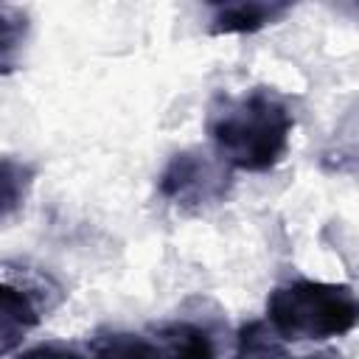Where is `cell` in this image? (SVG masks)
Segmentation results:
<instances>
[{
  "mask_svg": "<svg viewBox=\"0 0 359 359\" xmlns=\"http://www.w3.org/2000/svg\"><path fill=\"white\" fill-rule=\"evenodd\" d=\"M154 359H216V342L208 328L171 320L154 328Z\"/></svg>",
  "mask_w": 359,
  "mask_h": 359,
  "instance_id": "5b68a950",
  "label": "cell"
},
{
  "mask_svg": "<svg viewBox=\"0 0 359 359\" xmlns=\"http://www.w3.org/2000/svg\"><path fill=\"white\" fill-rule=\"evenodd\" d=\"M266 323L283 342H323L359 325V292L345 283L297 278L266 300Z\"/></svg>",
  "mask_w": 359,
  "mask_h": 359,
  "instance_id": "7a4b0ae2",
  "label": "cell"
},
{
  "mask_svg": "<svg viewBox=\"0 0 359 359\" xmlns=\"http://www.w3.org/2000/svg\"><path fill=\"white\" fill-rule=\"evenodd\" d=\"M233 359H289V351L266 320H250L236 334Z\"/></svg>",
  "mask_w": 359,
  "mask_h": 359,
  "instance_id": "9c48e42d",
  "label": "cell"
},
{
  "mask_svg": "<svg viewBox=\"0 0 359 359\" xmlns=\"http://www.w3.org/2000/svg\"><path fill=\"white\" fill-rule=\"evenodd\" d=\"M17 359H93V356L81 353L76 345H67V342H59V339H48V342H39L34 348H25Z\"/></svg>",
  "mask_w": 359,
  "mask_h": 359,
  "instance_id": "30bf717a",
  "label": "cell"
},
{
  "mask_svg": "<svg viewBox=\"0 0 359 359\" xmlns=\"http://www.w3.org/2000/svg\"><path fill=\"white\" fill-rule=\"evenodd\" d=\"M320 163L331 174H348L359 180V101L339 118L331 140L320 151Z\"/></svg>",
  "mask_w": 359,
  "mask_h": 359,
  "instance_id": "52a82bcc",
  "label": "cell"
},
{
  "mask_svg": "<svg viewBox=\"0 0 359 359\" xmlns=\"http://www.w3.org/2000/svg\"><path fill=\"white\" fill-rule=\"evenodd\" d=\"M87 351L93 359H154V339L135 331L98 328L87 339Z\"/></svg>",
  "mask_w": 359,
  "mask_h": 359,
  "instance_id": "ba28073f",
  "label": "cell"
},
{
  "mask_svg": "<svg viewBox=\"0 0 359 359\" xmlns=\"http://www.w3.org/2000/svg\"><path fill=\"white\" fill-rule=\"evenodd\" d=\"M294 129V109L272 87H252L238 95H216L208 109V135L216 157L238 171L275 168Z\"/></svg>",
  "mask_w": 359,
  "mask_h": 359,
  "instance_id": "6da1fadb",
  "label": "cell"
},
{
  "mask_svg": "<svg viewBox=\"0 0 359 359\" xmlns=\"http://www.w3.org/2000/svg\"><path fill=\"white\" fill-rule=\"evenodd\" d=\"M233 185V168L224 165L216 151L185 149L177 151L163 168L157 188L182 210H202L224 202Z\"/></svg>",
  "mask_w": 359,
  "mask_h": 359,
  "instance_id": "3957f363",
  "label": "cell"
},
{
  "mask_svg": "<svg viewBox=\"0 0 359 359\" xmlns=\"http://www.w3.org/2000/svg\"><path fill=\"white\" fill-rule=\"evenodd\" d=\"M0 337H3V353L8 356L22 337L42 323V317L62 300V286L48 278L36 275L31 269L11 275L3 266V292H0Z\"/></svg>",
  "mask_w": 359,
  "mask_h": 359,
  "instance_id": "277c9868",
  "label": "cell"
},
{
  "mask_svg": "<svg viewBox=\"0 0 359 359\" xmlns=\"http://www.w3.org/2000/svg\"><path fill=\"white\" fill-rule=\"evenodd\" d=\"M303 359H339L337 353H331V351H323V353H314V356H303Z\"/></svg>",
  "mask_w": 359,
  "mask_h": 359,
  "instance_id": "8fae6325",
  "label": "cell"
},
{
  "mask_svg": "<svg viewBox=\"0 0 359 359\" xmlns=\"http://www.w3.org/2000/svg\"><path fill=\"white\" fill-rule=\"evenodd\" d=\"M292 6L289 3H219L213 6L210 34H255L272 22H278Z\"/></svg>",
  "mask_w": 359,
  "mask_h": 359,
  "instance_id": "8992f818",
  "label": "cell"
}]
</instances>
